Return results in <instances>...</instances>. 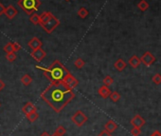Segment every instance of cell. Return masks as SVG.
<instances>
[{"instance_id":"5","label":"cell","mask_w":161,"mask_h":136,"mask_svg":"<svg viewBox=\"0 0 161 136\" xmlns=\"http://www.w3.org/2000/svg\"><path fill=\"white\" fill-rule=\"evenodd\" d=\"M88 120L87 116L84 114L83 111L82 110H77L75 113L71 116V121L73 124L77 127H82L84 125V123H86Z\"/></svg>"},{"instance_id":"35","label":"cell","mask_w":161,"mask_h":136,"mask_svg":"<svg viewBox=\"0 0 161 136\" xmlns=\"http://www.w3.org/2000/svg\"><path fill=\"white\" fill-rule=\"evenodd\" d=\"M150 136H161V133H160L158 130H155V131H154Z\"/></svg>"},{"instance_id":"19","label":"cell","mask_w":161,"mask_h":136,"mask_svg":"<svg viewBox=\"0 0 161 136\" xmlns=\"http://www.w3.org/2000/svg\"><path fill=\"white\" fill-rule=\"evenodd\" d=\"M26 117H27V119H28L30 122L33 123V122H35L37 119H38L39 114H38V113H37V110H36V111H33V113H30L27 114Z\"/></svg>"},{"instance_id":"15","label":"cell","mask_w":161,"mask_h":136,"mask_svg":"<svg viewBox=\"0 0 161 136\" xmlns=\"http://www.w3.org/2000/svg\"><path fill=\"white\" fill-rule=\"evenodd\" d=\"M127 64H126V62L121 59V58H119L116 62H115V64H114V67L117 70L119 71H122L123 70H124L126 68Z\"/></svg>"},{"instance_id":"14","label":"cell","mask_w":161,"mask_h":136,"mask_svg":"<svg viewBox=\"0 0 161 136\" xmlns=\"http://www.w3.org/2000/svg\"><path fill=\"white\" fill-rule=\"evenodd\" d=\"M98 92H99V94H100V96H102L103 98L106 99L107 97H109V95L111 93V90L109 89V87L103 85V86L101 87L100 89H99Z\"/></svg>"},{"instance_id":"4","label":"cell","mask_w":161,"mask_h":136,"mask_svg":"<svg viewBox=\"0 0 161 136\" xmlns=\"http://www.w3.org/2000/svg\"><path fill=\"white\" fill-rule=\"evenodd\" d=\"M40 25H41V27L44 29V31L46 33L50 34V33L53 32V31L60 25V21H59V19L56 16H54L52 15V16L49 18L47 21H46L45 23H41Z\"/></svg>"},{"instance_id":"21","label":"cell","mask_w":161,"mask_h":136,"mask_svg":"<svg viewBox=\"0 0 161 136\" xmlns=\"http://www.w3.org/2000/svg\"><path fill=\"white\" fill-rule=\"evenodd\" d=\"M88 15H89L88 11L86 10L85 8H83V7H81V8L79 9V11H78V15H79L81 18H83V19H84V18L87 17Z\"/></svg>"},{"instance_id":"28","label":"cell","mask_w":161,"mask_h":136,"mask_svg":"<svg viewBox=\"0 0 161 136\" xmlns=\"http://www.w3.org/2000/svg\"><path fill=\"white\" fill-rule=\"evenodd\" d=\"M6 59L7 61L9 62H14L15 59H16V53L14 52V53H7L6 54Z\"/></svg>"},{"instance_id":"34","label":"cell","mask_w":161,"mask_h":136,"mask_svg":"<svg viewBox=\"0 0 161 136\" xmlns=\"http://www.w3.org/2000/svg\"><path fill=\"white\" fill-rule=\"evenodd\" d=\"M5 83H4V81L3 80H1V79H0V91H1L4 88H5Z\"/></svg>"},{"instance_id":"32","label":"cell","mask_w":161,"mask_h":136,"mask_svg":"<svg viewBox=\"0 0 161 136\" xmlns=\"http://www.w3.org/2000/svg\"><path fill=\"white\" fill-rule=\"evenodd\" d=\"M98 136H112V133H110V132H108L107 130H103Z\"/></svg>"},{"instance_id":"12","label":"cell","mask_w":161,"mask_h":136,"mask_svg":"<svg viewBox=\"0 0 161 136\" xmlns=\"http://www.w3.org/2000/svg\"><path fill=\"white\" fill-rule=\"evenodd\" d=\"M36 110H37L36 107L31 102L26 103V104L23 106V108H22V111H23V113L25 115H27V114H29L30 113H33V111H36Z\"/></svg>"},{"instance_id":"1","label":"cell","mask_w":161,"mask_h":136,"mask_svg":"<svg viewBox=\"0 0 161 136\" xmlns=\"http://www.w3.org/2000/svg\"><path fill=\"white\" fill-rule=\"evenodd\" d=\"M40 96L55 113H59L75 98V93L64 81H56L49 84Z\"/></svg>"},{"instance_id":"2","label":"cell","mask_w":161,"mask_h":136,"mask_svg":"<svg viewBox=\"0 0 161 136\" xmlns=\"http://www.w3.org/2000/svg\"><path fill=\"white\" fill-rule=\"evenodd\" d=\"M36 69H40L44 72V75L46 76V78H47L50 82L63 81L64 78L69 73V70L59 60H55L47 68L36 66Z\"/></svg>"},{"instance_id":"27","label":"cell","mask_w":161,"mask_h":136,"mask_svg":"<svg viewBox=\"0 0 161 136\" xmlns=\"http://www.w3.org/2000/svg\"><path fill=\"white\" fill-rule=\"evenodd\" d=\"M66 132V128H64L63 126H59V127L56 129V130H55V133L58 134V135H60V136L65 135Z\"/></svg>"},{"instance_id":"33","label":"cell","mask_w":161,"mask_h":136,"mask_svg":"<svg viewBox=\"0 0 161 136\" xmlns=\"http://www.w3.org/2000/svg\"><path fill=\"white\" fill-rule=\"evenodd\" d=\"M4 10H5V7L3 6V4L1 2H0V16L4 14Z\"/></svg>"},{"instance_id":"22","label":"cell","mask_w":161,"mask_h":136,"mask_svg":"<svg viewBox=\"0 0 161 136\" xmlns=\"http://www.w3.org/2000/svg\"><path fill=\"white\" fill-rule=\"evenodd\" d=\"M30 21L33 24V25H38L40 24V16L39 15H37V14H32L30 17Z\"/></svg>"},{"instance_id":"3","label":"cell","mask_w":161,"mask_h":136,"mask_svg":"<svg viewBox=\"0 0 161 136\" xmlns=\"http://www.w3.org/2000/svg\"><path fill=\"white\" fill-rule=\"evenodd\" d=\"M41 4L40 0H19L18 1V6L29 15H31L38 11Z\"/></svg>"},{"instance_id":"26","label":"cell","mask_w":161,"mask_h":136,"mask_svg":"<svg viewBox=\"0 0 161 136\" xmlns=\"http://www.w3.org/2000/svg\"><path fill=\"white\" fill-rule=\"evenodd\" d=\"M114 83V79L111 77L110 75H107V76H105L104 78H103V85L104 86H107V87H109V86H111Z\"/></svg>"},{"instance_id":"37","label":"cell","mask_w":161,"mask_h":136,"mask_svg":"<svg viewBox=\"0 0 161 136\" xmlns=\"http://www.w3.org/2000/svg\"><path fill=\"white\" fill-rule=\"evenodd\" d=\"M52 136H60V135H58V134H56V133H54V134H53Z\"/></svg>"},{"instance_id":"39","label":"cell","mask_w":161,"mask_h":136,"mask_svg":"<svg viewBox=\"0 0 161 136\" xmlns=\"http://www.w3.org/2000/svg\"><path fill=\"white\" fill-rule=\"evenodd\" d=\"M0 107H1V103H0Z\"/></svg>"},{"instance_id":"8","label":"cell","mask_w":161,"mask_h":136,"mask_svg":"<svg viewBox=\"0 0 161 136\" xmlns=\"http://www.w3.org/2000/svg\"><path fill=\"white\" fill-rule=\"evenodd\" d=\"M17 14H18V11L16 10V8L14 5H9L8 7L5 8L3 15H5L8 19H14Z\"/></svg>"},{"instance_id":"7","label":"cell","mask_w":161,"mask_h":136,"mask_svg":"<svg viewBox=\"0 0 161 136\" xmlns=\"http://www.w3.org/2000/svg\"><path fill=\"white\" fill-rule=\"evenodd\" d=\"M63 81H64V82H65L68 87H69V88H71L72 90H73V89H75L76 87L79 85V80L76 79L75 77H74L70 72H69V73L67 74V75L64 78Z\"/></svg>"},{"instance_id":"13","label":"cell","mask_w":161,"mask_h":136,"mask_svg":"<svg viewBox=\"0 0 161 136\" xmlns=\"http://www.w3.org/2000/svg\"><path fill=\"white\" fill-rule=\"evenodd\" d=\"M117 129H118V124L114 122L113 120H109L104 125V130L110 133H113Z\"/></svg>"},{"instance_id":"38","label":"cell","mask_w":161,"mask_h":136,"mask_svg":"<svg viewBox=\"0 0 161 136\" xmlns=\"http://www.w3.org/2000/svg\"><path fill=\"white\" fill-rule=\"evenodd\" d=\"M65 1H70V0H65Z\"/></svg>"},{"instance_id":"10","label":"cell","mask_w":161,"mask_h":136,"mask_svg":"<svg viewBox=\"0 0 161 136\" xmlns=\"http://www.w3.org/2000/svg\"><path fill=\"white\" fill-rule=\"evenodd\" d=\"M145 123H146L145 119L142 118L139 114L135 115L134 118L131 120V124L133 125V127H137V128H140V129H141V127H143L145 125Z\"/></svg>"},{"instance_id":"17","label":"cell","mask_w":161,"mask_h":136,"mask_svg":"<svg viewBox=\"0 0 161 136\" xmlns=\"http://www.w3.org/2000/svg\"><path fill=\"white\" fill-rule=\"evenodd\" d=\"M31 82H32V78H31V76L30 75V74H28V73L24 74V75L21 77V83L24 86L28 87V86H30L31 84Z\"/></svg>"},{"instance_id":"20","label":"cell","mask_w":161,"mask_h":136,"mask_svg":"<svg viewBox=\"0 0 161 136\" xmlns=\"http://www.w3.org/2000/svg\"><path fill=\"white\" fill-rule=\"evenodd\" d=\"M138 7L141 11H145L149 9V3H148L146 0H140L138 4Z\"/></svg>"},{"instance_id":"25","label":"cell","mask_w":161,"mask_h":136,"mask_svg":"<svg viewBox=\"0 0 161 136\" xmlns=\"http://www.w3.org/2000/svg\"><path fill=\"white\" fill-rule=\"evenodd\" d=\"M4 52L6 53H14V47H12V42H9L4 46Z\"/></svg>"},{"instance_id":"11","label":"cell","mask_w":161,"mask_h":136,"mask_svg":"<svg viewBox=\"0 0 161 136\" xmlns=\"http://www.w3.org/2000/svg\"><path fill=\"white\" fill-rule=\"evenodd\" d=\"M28 45H29V47L31 49V51H34V49H37L42 48L43 43H42V41H41L39 38H37V37H33V38H31V39L29 41Z\"/></svg>"},{"instance_id":"24","label":"cell","mask_w":161,"mask_h":136,"mask_svg":"<svg viewBox=\"0 0 161 136\" xmlns=\"http://www.w3.org/2000/svg\"><path fill=\"white\" fill-rule=\"evenodd\" d=\"M84 65H85V62L82 58H77L75 60V62H74V66L77 69H82L83 67H84Z\"/></svg>"},{"instance_id":"30","label":"cell","mask_w":161,"mask_h":136,"mask_svg":"<svg viewBox=\"0 0 161 136\" xmlns=\"http://www.w3.org/2000/svg\"><path fill=\"white\" fill-rule=\"evenodd\" d=\"M141 130L140 128H137V127H133V129L131 130V134L134 136H139L140 134Z\"/></svg>"},{"instance_id":"31","label":"cell","mask_w":161,"mask_h":136,"mask_svg":"<svg viewBox=\"0 0 161 136\" xmlns=\"http://www.w3.org/2000/svg\"><path fill=\"white\" fill-rule=\"evenodd\" d=\"M12 47H14V52L16 53L21 49V45L17 42H12Z\"/></svg>"},{"instance_id":"18","label":"cell","mask_w":161,"mask_h":136,"mask_svg":"<svg viewBox=\"0 0 161 136\" xmlns=\"http://www.w3.org/2000/svg\"><path fill=\"white\" fill-rule=\"evenodd\" d=\"M39 16H40V24H41V23H45L46 21H47L49 18L52 16V14L50 11H44Z\"/></svg>"},{"instance_id":"29","label":"cell","mask_w":161,"mask_h":136,"mask_svg":"<svg viewBox=\"0 0 161 136\" xmlns=\"http://www.w3.org/2000/svg\"><path fill=\"white\" fill-rule=\"evenodd\" d=\"M152 80H153V82H154L155 84H156V85L161 84V74H159V73L155 74V75L153 76V78H152Z\"/></svg>"},{"instance_id":"23","label":"cell","mask_w":161,"mask_h":136,"mask_svg":"<svg viewBox=\"0 0 161 136\" xmlns=\"http://www.w3.org/2000/svg\"><path fill=\"white\" fill-rule=\"evenodd\" d=\"M109 97H110L111 100L116 103V102H118L119 99H120V94L118 91H112V92L110 93Z\"/></svg>"},{"instance_id":"16","label":"cell","mask_w":161,"mask_h":136,"mask_svg":"<svg viewBox=\"0 0 161 136\" xmlns=\"http://www.w3.org/2000/svg\"><path fill=\"white\" fill-rule=\"evenodd\" d=\"M128 62H129V65H130L132 68L135 69V68H138V67L140 65L141 60H140V58H139L137 55H133V56L129 59Z\"/></svg>"},{"instance_id":"9","label":"cell","mask_w":161,"mask_h":136,"mask_svg":"<svg viewBox=\"0 0 161 136\" xmlns=\"http://www.w3.org/2000/svg\"><path fill=\"white\" fill-rule=\"evenodd\" d=\"M46 52L44 51V49L42 48L40 49H34V51H31V57L33 59H35L37 62H41L45 57H46Z\"/></svg>"},{"instance_id":"36","label":"cell","mask_w":161,"mask_h":136,"mask_svg":"<svg viewBox=\"0 0 161 136\" xmlns=\"http://www.w3.org/2000/svg\"><path fill=\"white\" fill-rule=\"evenodd\" d=\"M40 136H50V135H49V133L48 132H46V131H45V132H43Z\"/></svg>"},{"instance_id":"6","label":"cell","mask_w":161,"mask_h":136,"mask_svg":"<svg viewBox=\"0 0 161 136\" xmlns=\"http://www.w3.org/2000/svg\"><path fill=\"white\" fill-rule=\"evenodd\" d=\"M140 60H141V62H142V63H143L145 66L149 67V66H151V65H153V64L155 63V60H156V58L155 57V55H154L152 53L146 52V53L141 56Z\"/></svg>"}]
</instances>
